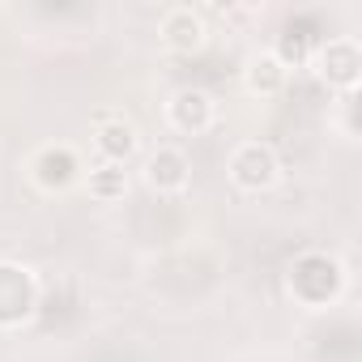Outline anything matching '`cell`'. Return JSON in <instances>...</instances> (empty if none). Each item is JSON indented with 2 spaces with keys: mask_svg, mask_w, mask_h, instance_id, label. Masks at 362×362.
Wrapping results in <instances>:
<instances>
[{
  "mask_svg": "<svg viewBox=\"0 0 362 362\" xmlns=\"http://www.w3.org/2000/svg\"><path fill=\"white\" fill-rule=\"evenodd\" d=\"M39 311V277L18 260H0V328H22Z\"/></svg>",
  "mask_w": 362,
  "mask_h": 362,
  "instance_id": "obj_5",
  "label": "cell"
},
{
  "mask_svg": "<svg viewBox=\"0 0 362 362\" xmlns=\"http://www.w3.org/2000/svg\"><path fill=\"white\" fill-rule=\"evenodd\" d=\"M269 52H273V56H277V64L290 73V69H303V64H311L315 39H311V35H303V30H290V35H281V39H277Z\"/></svg>",
  "mask_w": 362,
  "mask_h": 362,
  "instance_id": "obj_12",
  "label": "cell"
},
{
  "mask_svg": "<svg viewBox=\"0 0 362 362\" xmlns=\"http://www.w3.org/2000/svg\"><path fill=\"white\" fill-rule=\"evenodd\" d=\"M158 39H162V47L175 52V56H197V52L205 47V39H209L205 13L192 9V5H175V9H166L162 22H158Z\"/></svg>",
  "mask_w": 362,
  "mask_h": 362,
  "instance_id": "obj_7",
  "label": "cell"
},
{
  "mask_svg": "<svg viewBox=\"0 0 362 362\" xmlns=\"http://www.w3.org/2000/svg\"><path fill=\"white\" fill-rule=\"evenodd\" d=\"M218 119V103L209 90L201 86H184V90H175L170 103H166V124L179 132V136H201L209 132Z\"/></svg>",
  "mask_w": 362,
  "mask_h": 362,
  "instance_id": "obj_6",
  "label": "cell"
},
{
  "mask_svg": "<svg viewBox=\"0 0 362 362\" xmlns=\"http://www.w3.org/2000/svg\"><path fill=\"white\" fill-rule=\"evenodd\" d=\"M311 69H315V77H320L328 90H337V94H354L358 81H362V52H358L354 39L332 35V39H320V43H315V52H311Z\"/></svg>",
  "mask_w": 362,
  "mask_h": 362,
  "instance_id": "obj_3",
  "label": "cell"
},
{
  "mask_svg": "<svg viewBox=\"0 0 362 362\" xmlns=\"http://www.w3.org/2000/svg\"><path fill=\"white\" fill-rule=\"evenodd\" d=\"M90 141H94L98 162H115V166H128L132 153L141 149V132L128 115H98Z\"/></svg>",
  "mask_w": 362,
  "mask_h": 362,
  "instance_id": "obj_9",
  "label": "cell"
},
{
  "mask_svg": "<svg viewBox=\"0 0 362 362\" xmlns=\"http://www.w3.org/2000/svg\"><path fill=\"white\" fill-rule=\"evenodd\" d=\"M243 81H247V90H252V94H260V98H273V94H281V90H286L290 73L277 64V56H273V52H260V56H252V60H247V69H243Z\"/></svg>",
  "mask_w": 362,
  "mask_h": 362,
  "instance_id": "obj_11",
  "label": "cell"
},
{
  "mask_svg": "<svg viewBox=\"0 0 362 362\" xmlns=\"http://www.w3.org/2000/svg\"><path fill=\"white\" fill-rule=\"evenodd\" d=\"M286 290H290V298H294L298 307L324 311V307L337 303L341 290H345V264H341L337 256H328V252H303V256H294L290 269H286Z\"/></svg>",
  "mask_w": 362,
  "mask_h": 362,
  "instance_id": "obj_1",
  "label": "cell"
},
{
  "mask_svg": "<svg viewBox=\"0 0 362 362\" xmlns=\"http://www.w3.org/2000/svg\"><path fill=\"white\" fill-rule=\"evenodd\" d=\"M81 184H86V192H90L98 205H115V201L128 197L132 179H128V166H115V162H90Z\"/></svg>",
  "mask_w": 362,
  "mask_h": 362,
  "instance_id": "obj_10",
  "label": "cell"
},
{
  "mask_svg": "<svg viewBox=\"0 0 362 362\" xmlns=\"http://www.w3.org/2000/svg\"><path fill=\"white\" fill-rule=\"evenodd\" d=\"M30 179H35L39 192H69L86 179V158L69 141L39 145L35 158H30Z\"/></svg>",
  "mask_w": 362,
  "mask_h": 362,
  "instance_id": "obj_4",
  "label": "cell"
},
{
  "mask_svg": "<svg viewBox=\"0 0 362 362\" xmlns=\"http://www.w3.org/2000/svg\"><path fill=\"white\" fill-rule=\"evenodd\" d=\"M226 175L230 184L247 197H260L269 192L277 179H281V158L269 141H239L230 149V162H226Z\"/></svg>",
  "mask_w": 362,
  "mask_h": 362,
  "instance_id": "obj_2",
  "label": "cell"
},
{
  "mask_svg": "<svg viewBox=\"0 0 362 362\" xmlns=\"http://www.w3.org/2000/svg\"><path fill=\"white\" fill-rule=\"evenodd\" d=\"M145 184L158 192V197H179L188 192L192 184V162L179 145H158L149 158H145Z\"/></svg>",
  "mask_w": 362,
  "mask_h": 362,
  "instance_id": "obj_8",
  "label": "cell"
}]
</instances>
